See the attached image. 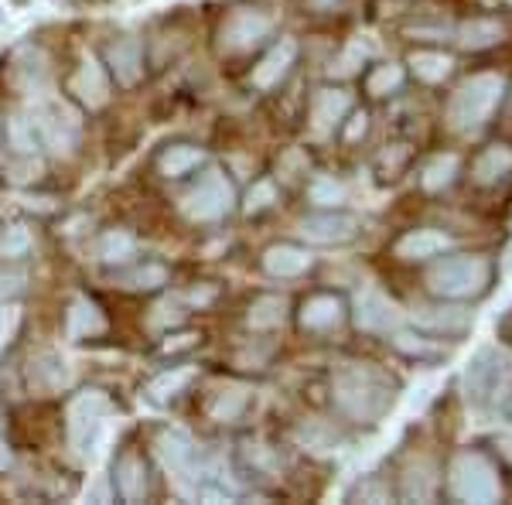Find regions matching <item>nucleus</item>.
I'll return each instance as SVG.
<instances>
[{
	"label": "nucleus",
	"mask_w": 512,
	"mask_h": 505,
	"mask_svg": "<svg viewBox=\"0 0 512 505\" xmlns=\"http://www.w3.org/2000/svg\"><path fill=\"white\" fill-rule=\"evenodd\" d=\"M396 396V379L373 362H342L332 372L335 410L352 424H379L396 407Z\"/></svg>",
	"instance_id": "obj_1"
},
{
	"label": "nucleus",
	"mask_w": 512,
	"mask_h": 505,
	"mask_svg": "<svg viewBox=\"0 0 512 505\" xmlns=\"http://www.w3.org/2000/svg\"><path fill=\"white\" fill-rule=\"evenodd\" d=\"M427 287L431 294L444 301H468V297H482L492 287V260L472 253L441 256L431 270H427Z\"/></svg>",
	"instance_id": "obj_2"
},
{
	"label": "nucleus",
	"mask_w": 512,
	"mask_h": 505,
	"mask_svg": "<svg viewBox=\"0 0 512 505\" xmlns=\"http://www.w3.org/2000/svg\"><path fill=\"white\" fill-rule=\"evenodd\" d=\"M499 103H502V79L492 76V72H478V76H472L451 96L448 120L461 134H475V130H482L492 120Z\"/></svg>",
	"instance_id": "obj_3"
},
{
	"label": "nucleus",
	"mask_w": 512,
	"mask_h": 505,
	"mask_svg": "<svg viewBox=\"0 0 512 505\" xmlns=\"http://www.w3.org/2000/svg\"><path fill=\"white\" fill-rule=\"evenodd\" d=\"M448 492L458 502H495L502 495L499 468L489 454L461 451L448 468Z\"/></svg>",
	"instance_id": "obj_4"
},
{
	"label": "nucleus",
	"mask_w": 512,
	"mask_h": 505,
	"mask_svg": "<svg viewBox=\"0 0 512 505\" xmlns=\"http://www.w3.org/2000/svg\"><path fill=\"white\" fill-rule=\"evenodd\" d=\"M106 420H110V400L99 389H86V393L72 396L69 410H65V430H69L72 451L82 458H93L99 441H103Z\"/></svg>",
	"instance_id": "obj_5"
},
{
	"label": "nucleus",
	"mask_w": 512,
	"mask_h": 505,
	"mask_svg": "<svg viewBox=\"0 0 512 505\" xmlns=\"http://www.w3.org/2000/svg\"><path fill=\"white\" fill-rule=\"evenodd\" d=\"M233 202H236V188H233V181L226 178V171L209 168L192 188H188L181 209H185V215L192 222H219L233 212Z\"/></svg>",
	"instance_id": "obj_6"
},
{
	"label": "nucleus",
	"mask_w": 512,
	"mask_h": 505,
	"mask_svg": "<svg viewBox=\"0 0 512 505\" xmlns=\"http://www.w3.org/2000/svg\"><path fill=\"white\" fill-rule=\"evenodd\" d=\"M274 35V18L260 7H236L226 21L219 24V52L222 55H246L260 48Z\"/></svg>",
	"instance_id": "obj_7"
},
{
	"label": "nucleus",
	"mask_w": 512,
	"mask_h": 505,
	"mask_svg": "<svg viewBox=\"0 0 512 505\" xmlns=\"http://www.w3.org/2000/svg\"><path fill=\"white\" fill-rule=\"evenodd\" d=\"M506 379H509V359L495 349H478L475 359L468 362L465 369V393L475 407H492L499 400V393L506 389Z\"/></svg>",
	"instance_id": "obj_8"
},
{
	"label": "nucleus",
	"mask_w": 512,
	"mask_h": 505,
	"mask_svg": "<svg viewBox=\"0 0 512 505\" xmlns=\"http://www.w3.org/2000/svg\"><path fill=\"white\" fill-rule=\"evenodd\" d=\"M359 215L352 212H315L308 215V219L301 222V233L304 239H311V243H321V246H342V243H352L355 236H359Z\"/></svg>",
	"instance_id": "obj_9"
},
{
	"label": "nucleus",
	"mask_w": 512,
	"mask_h": 505,
	"mask_svg": "<svg viewBox=\"0 0 512 505\" xmlns=\"http://www.w3.org/2000/svg\"><path fill=\"white\" fill-rule=\"evenodd\" d=\"M158 454L164 468L178 478V482H195L198 485V447L185 430H164L158 437Z\"/></svg>",
	"instance_id": "obj_10"
},
{
	"label": "nucleus",
	"mask_w": 512,
	"mask_h": 505,
	"mask_svg": "<svg viewBox=\"0 0 512 505\" xmlns=\"http://www.w3.org/2000/svg\"><path fill=\"white\" fill-rule=\"evenodd\" d=\"M355 325L369 331V335H390L400 325V308L383 291L369 287V291L355 297Z\"/></svg>",
	"instance_id": "obj_11"
},
{
	"label": "nucleus",
	"mask_w": 512,
	"mask_h": 505,
	"mask_svg": "<svg viewBox=\"0 0 512 505\" xmlns=\"http://www.w3.org/2000/svg\"><path fill=\"white\" fill-rule=\"evenodd\" d=\"M106 69L120 86H137L144 76V45L137 35H117L106 45Z\"/></svg>",
	"instance_id": "obj_12"
},
{
	"label": "nucleus",
	"mask_w": 512,
	"mask_h": 505,
	"mask_svg": "<svg viewBox=\"0 0 512 505\" xmlns=\"http://www.w3.org/2000/svg\"><path fill=\"white\" fill-rule=\"evenodd\" d=\"M297 62V41L294 38H280L274 48H270L267 55L260 59V65H253V86L260 89V93H274V89L291 76Z\"/></svg>",
	"instance_id": "obj_13"
},
{
	"label": "nucleus",
	"mask_w": 512,
	"mask_h": 505,
	"mask_svg": "<svg viewBox=\"0 0 512 505\" xmlns=\"http://www.w3.org/2000/svg\"><path fill=\"white\" fill-rule=\"evenodd\" d=\"M352 110V96L345 89H335V86H325L318 89L315 99H311V127L315 134H335L342 127V120L349 117Z\"/></svg>",
	"instance_id": "obj_14"
},
{
	"label": "nucleus",
	"mask_w": 512,
	"mask_h": 505,
	"mask_svg": "<svg viewBox=\"0 0 512 505\" xmlns=\"http://www.w3.org/2000/svg\"><path fill=\"white\" fill-rule=\"evenodd\" d=\"M72 93L82 106H89V110H99V106L110 99V72L99 65L93 55H86V59L79 62L76 76H72Z\"/></svg>",
	"instance_id": "obj_15"
},
{
	"label": "nucleus",
	"mask_w": 512,
	"mask_h": 505,
	"mask_svg": "<svg viewBox=\"0 0 512 505\" xmlns=\"http://www.w3.org/2000/svg\"><path fill=\"white\" fill-rule=\"evenodd\" d=\"M38 134H41V144L55 147V151H69V147H76L79 140V120L72 110H65V106H45V110L38 113Z\"/></svg>",
	"instance_id": "obj_16"
},
{
	"label": "nucleus",
	"mask_w": 512,
	"mask_h": 505,
	"mask_svg": "<svg viewBox=\"0 0 512 505\" xmlns=\"http://www.w3.org/2000/svg\"><path fill=\"white\" fill-rule=\"evenodd\" d=\"M263 270L270 273V277L277 280H294L301 277V273L311 270V263H315V256H311L304 246L297 243H274L263 250Z\"/></svg>",
	"instance_id": "obj_17"
},
{
	"label": "nucleus",
	"mask_w": 512,
	"mask_h": 505,
	"mask_svg": "<svg viewBox=\"0 0 512 505\" xmlns=\"http://www.w3.org/2000/svg\"><path fill=\"white\" fill-rule=\"evenodd\" d=\"M113 488L123 502H144L147 499V465L137 451H123L113 465Z\"/></svg>",
	"instance_id": "obj_18"
},
{
	"label": "nucleus",
	"mask_w": 512,
	"mask_h": 505,
	"mask_svg": "<svg viewBox=\"0 0 512 505\" xmlns=\"http://www.w3.org/2000/svg\"><path fill=\"white\" fill-rule=\"evenodd\" d=\"M512 175V147L509 144H492L485 151L475 154L472 161V181L482 188H495L502 185Z\"/></svg>",
	"instance_id": "obj_19"
},
{
	"label": "nucleus",
	"mask_w": 512,
	"mask_h": 505,
	"mask_svg": "<svg viewBox=\"0 0 512 505\" xmlns=\"http://www.w3.org/2000/svg\"><path fill=\"white\" fill-rule=\"evenodd\" d=\"M414 321L420 328H427L431 335L444 338H461L468 328L475 325V314L468 308H420L414 314Z\"/></svg>",
	"instance_id": "obj_20"
},
{
	"label": "nucleus",
	"mask_w": 512,
	"mask_h": 505,
	"mask_svg": "<svg viewBox=\"0 0 512 505\" xmlns=\"http://www.w3.org/2000/svg\"><path fill=\"white\" fill-rule=\"evenodd\" d=\"M106 331V314L99 311L96 301L89 297H76L65 311V335L69 342H82V338H96Z\"/></svg>",
	"instance_id": "obj_21"
},
{
	"label": "nucleus",
	"mask_w": 512,
	"mask_h": 505,
	"mask_svg": "<svg viewBox=\"0 0 512 505\" xmlns=\"http://www.w3.org/2000/svg\"><path fill=\"white\" fill-rule=\"evenodd\" d=\"M448 246H451L448 233H437V229H414V233L400 236V243L393 246V253L407 263H424V260L441 256Z\"/></svg>",
	"instance_id": "obj_22"
},
{
	"label": "nucleus",
	"mask_w": 512,
	"mask_h": 505,
	"mask_svg": "<svg viewBox=\"0 0 512 505\" xmlns=\"http://www.w3.org/2000/svg\"><path fill=\"white\" fill-rule=\"evenodd\" d=\"M345 318V304L338 294H311L301 304V328L308 331H332L342 325Z\"/></svg>",
	"instance_id": "obj_23"
},
{
	"label": "nucleus",
	"mask_w": 512,
	"mask_h": 505,
	"mask_svg": "<svg viewBox=\"0 0 512 505\" xmlns=\"http://www.w3.org/2000/svg\"><path fill=\"white\" fill-rule=\"evenodd\" d=\"M31 386L41 389V393H62L65 386H69L72 372H69V362L62 359L59 352H41L31 359Z\"/></svg>",
	"instance_id": "obj_24"
},
{
	"label": "nucleus",
	"mask_w": 512,
	"mask_h": 505,
	"mask_svg": "<svg viewBox=\"0 0 512 505\" xmlns=\"http://www.w3.org/2000/svg\"><path fill=\"white\" fill-rule=\"evenodd\" d=\"M250 403H253V393L246 386H236V383L219 386L209 400V417L216 420V424H236V420L246 417Z\"/></svg>",
	"instance_id": "obj_25"
},
{
	"label": "nucleus",
	"mask_w": 512,
	"mask_h": 505,
	"mask_svg": "<svg viewBox=\"0 0 512 505\" xmlns=\"http://www.w3.org/2000/svg\"><path fill=\"white\" fill-rule=\"evenodd\" d=\"M205 164V151L198 144H171L158 154L161 178H185Z\"/></svg>",
	"instance_id": "obj_26"
},
{
	"label": "nucleus",
	"mask_w": 512,
	"mask_h": 505,
	"mask_svg": "<svg viewBox=\"0 0 512 505\" xmlns=\"http://www.w3.org/2000/svg\"><path fill=\"white\" fill-rule=\"evenodd\" d=\"M502 35H506L502 21L499 18H489V14H478V18L465 21L458 28V41H461V48H468V52H482V48L499 45Z\"/></svg>",
	"instance_id": "obj_27"
},
{
	"label": "nucleus",
	"mask_w": 512,
	"mask_h": 505,
	"mask_svg": "<svg viewBox=\"0 0 512 505\" xmlns=\"http://www.w3.org/2000/svg\"><path fill=\"white\" fill-rule=\"evenodd\" d=\"M192 379H195V369H188V366H175V369L161 372V376H154L151 383H147V400L164 407V403L178 400Z\"/></svg>",
	"instance_id": "obj_28"
},
{
	"label": "nucleus",
	"mask_w": 512,
	"mask_h": 505,
	"mask_svg": "<svg viewBox=\"0 0 512 505\" xmlns=\"http://www.w3.org/2000/svg\"><path fill=\"white\" fill-rule=\"evenodd\" d=\"M287 318V301L280 294H260L250 304V314H246V325L253 331H274L284 325Z\"/></svg>",
	"instance_id": "obj_29"
},
{
	"label": "nucleus",
	"mask_w": 512,
	"mask_h": 505,
	"mask_svg": "<svg viewBox=\"0 0 512 505\" xmlns=\"http://www.w3.org/2000/svg\"><path fill=\"white\" fill-rule=\"evenodd\" d=\"M171 280V270L164 267V263L158 260H147V263H140V267L134 270H127L120 277V284L127 287V291H140V294H151V291H161L164 284Z\"/></svg>",
	"instance_id": "obj_30"
},
{
	"label": "nucleus",
	"mask_w": 512,
	"mask_h": 505,
	"mask_svg": "<svg viewBox=\"0 0 512 505\" xmlns=\"http://www.w3.org/2000/svg\"><path fill=\"white\" fill-rule=\"evenodd\" d=\"M454 178H458V157L437 154L424 164V171H420V188H424V192H444V188L454 185Z\"/></svg>",
	"instance_id": "obj_31"
},
{
	"label": "nucleus",
	"mask_w": 512,
	"mask_h": 505,
	"mask_svg": "<svg viewBox=\"0 0 512 505\" xmlns=\"http://www.w3.org/2000/svg\"><path fill=\"white\" fill-rule=\"evenodd\" d=\"M410 69H414V76L420 82H431V86H437V82H444L451 76V59L444 52H431V48H420V52L410 55Z\"/></svg>",
	"instance_id": "obj_32"
},
{
	"label": "nucleus",
	"mask_w": 512,
	"mask_h": 505,
	"mask_svg": "<svg viewBox=\"0 0 512 505\" xmlns=\"http://www.w3.org/2000/svg\"><path fill=\"white\" fill-rule=\"evenodd\" d=\"M134 253H137V239L130 236L127 229H110V233H103L96 243V256L103 263H110V267L113 263H117V267L120 263H127Z\"/></svg>",
	"instance_id": "obj_33"
},
{
	"label": "nucleus",
	"mask_w": 512,
	"mask_h": 505,
	"mask_svg": "<svg viewBox=\"0 0 512 505\" xmlns=\"http://www.w3.org/2000/svg\"><path fill=\"white\" fill-rule=\"evenodd\" d=\"M437 488V475H434V465L427 458L414 461L403 475V499H431Z\"/></svg>",
	"instance_id": "obj_34"
},
{
	"label": "nucleus",
	"mask_w": 512,
	"mask_h": 505,
	"mask_svg": "<svg viewBox=\"0 0 512 505\" xmlns=\"http://www.w3.org/2000/svg\"><path fill=\"white\" fill-rule=\"evenodd\" d=\"M400 86H403V69H400V65H390V62L373 65V69H369V76H366V93L376 96V99L393 96Z\"/></svg>",
	"instance_id": "obj_35"
},
{
	"label": "nucleus",
	"mask_w": 512,
	"mask_h": 505,
	"mask_svg": "<svg viewBox=\"0 0 512 505\" xmlns=\"http://www.w3.org/2000/svg\"><path fill=\"white\" fill-rule=\"evenodd\" d=\"M7 144H11L18 154H35L41 147L38 123L28 117H11L7 120Z\"/></svg>",
	"instance_id": "obj_36"
},
{
	"label": "nucleus",
	"mask_w": 512,
	"mask_h": 505,
	"mask_svg": "<svg viewBox=\"0 0 512 505\" xmlns=\"http://www.w3.org/2000/svg\"><path fill=\"white\" fill-rule=\"evenodd\" d=\"M31 253V233L24 226H4L0 229V256L4 260H21V256Z\"/></svg>",
	"instance_id": "obj_37"
},
{
	"label": "nucleus",
	"mask_w": 512,
	"mask_h": 505,
	"mask_svg": "<svg viewBox=\"0 0 512 505\" xmlns=\"http://www.w3.org/2000/svg\"><path fill=\"white\" fill-rule=\"evenodd\" d=\"M308 198L315 205H338V202H345V185L335 181L332 175H318L308 185Z\"/></svg>",
	"instance_id": "obj_38"
},
{
	"label": "nucleus",
	"mask_w": 512,
	"mask_h": 505,
	"mask_svg": "<svg viewBox=\"0 0 512 505\" xmlns=\"http://www.w3.org/2000/svg\"><path fill=\"white\" fill-rule=\"evenodd\" d=\"M277 202V185L270 178H260L256 185L250 188V195H246V212L250 215H260L267 209H274Z\"/></svg>",
	"instance_id": "obj_39"
},
{
	"label": "nucleus",
	"mask_w": 512,
	"mask_h": 505,
	"mask_svg": "<svg viewBox=\"0 0 512 505\" xmlns=\"http://www.w3.org/2000/svg\"><path fill=\"white\" fill-rule=\"evenodd\" d=\"M393 345L400 349L403 355H410V359H427V355H434V342L431 338H420L414 331H396L393 335Z\"/></svg>",
	"instance_id": "obj_40"
},
{
	"label": "nucleus",
	"mask_w": 512,
	"mask_h": 505,
	"mask_svg": "<svg viewBox=\"0 0 512 505\" xmlns=\"http://www.w3.org/2000/svg\"><path fill=\"white\" fill-rule=\"evenodd\" d=\"M198 342H202V335H198V331H178V335H168V338L161 342V355L192 352Z\"/></svg>",
	"instance_id": "obj_41"
},
{
	"label": "nucleus",
	"mask_w": 512,
	"mask_h": 505,
	"mask_svg": "<svg viewBox=\"0 0 512 505\" xmlns=\"http://www.w3.org/2000/svg\"><path fill=\"white\" fill-rule=\"evenodd\" d=\"M366 130H369V113L366 110H362V113L349 110V117L342 120V140H345V144H355L359 137H366Z\"/></svg>",
	"instance_id": "obj_42"
},
{
	"label": "nucleus",
	"mask_w": 512,
	"mask_h": 505,
	"mask_svg": "<svg viewBox=\"0 0 512 505\" xmlns=\"http://www.w3.org/2000/svg\"><path fill=\"white\" fill-rule=\"evenodd\" d=\"M352 495H362V499H373V502H383V499H386V492H383V488H376L373 482H369V485H359ZM352 495H349V499H352Z\"/></svg>",
	"instance_id": "obj_43"
},
{
	"label": "nucleus",
	"mask_w": 512,
	"mask_h": 505,
	"mask_svg": "<svg viewBox=\"0 0 512 505\" xmlns=\"http://www.w3.org/2000/svg\"><path fill=\"white\" fill-rule=\"evenodd\" d=\"M308 7H315V11H325V14H335L345 7V0H304Z\"/></svg>",
	"instance_id": "obj_44"
},
{
	"label": "nucleus",
	"mask_w": 512,
	"mask_h": 505,
	"mask_svg": "<svg viewBox=\"0 0 512 505\" xmlns=\"http://www.w3.org/2000/svg\"><path fill=\"white\" fill-rule=\"evenodd\" d=\"M212 297H216V291H212V287H209V291H198V287H195V291H188V301L198 304V308H202V304H209Z\"/></svg>",
	"instance_id": "obj_45"
}]
</instances>
